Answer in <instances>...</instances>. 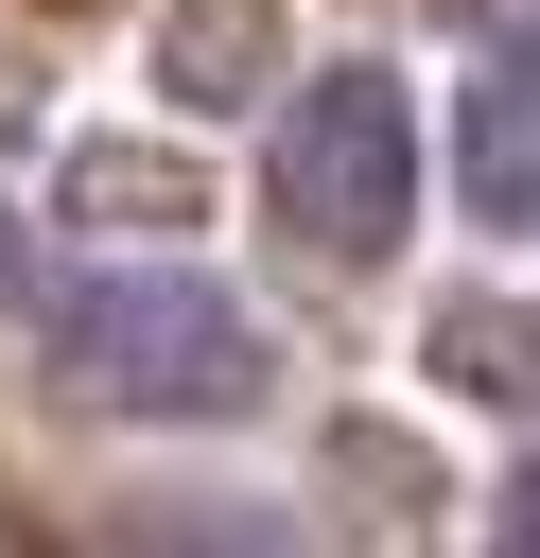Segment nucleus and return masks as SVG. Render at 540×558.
I'll use <instances>...</instances> for the list:
<instances>
[{"label": "nucleus", "mask_w": 540, "mask_h": 558, "mask_svg": "<svg viewBox=\"0 0 540 558\" xmlns=\"http://www.w3.org/2000/svg\"><path fill=\"white\" fill-rule=\"evenodd\" d=\"M52 401L87 418H261L279 401V349L226 279L192 262H105L52 296Z\"/></svg>", "instance_id": "1"}, {"label": "nucleus", "mask_w": 540, "mask_h": 558, "mask_svg": "<svg viewBox=\"0 0 540 558\" xmlns=\"http://www.w3.org/2000/svg\"><path fill=\"white\" fill-rule=\"evenodd\" d=\"M261 209L296 262H401L418 227V105L383 70H314L279 105V157H261Z\"/></svg>", "instance_id": "2"}, {"label": "nucleus", "mask_w": 540, "mask_h": 558, "mask_svg": "<svg viewBox=\"0 0 540 558\" xmlns=\"http://www.w3.org/2000/svg\"><path fill=\"white\" fill-rule=\"evenodd\" d=\"M453 192H470V227L540 244V35L470 70V105H453Z\"/></svg>", "instance_id": "3"}, {"label": "nucleus", "mask_w": 540, "mask_h": 558, "mask_svg": "<svg viewBox=\"0 0 540 558\" xmlns=\"http://www.w3.org/2000/svg\"><path fill=\"white\" fill-rule=\"evenodd\" d=\"M261 35H279V0H174V17H157V87H174V105H226V87H261V70H279Z\"/></svg>", "instance_id": "4"}, {"label": "nucleus", "mask_w": 540, "mask_h": 558, "mask_svg": "<svg viewBox=\"0 0 540 558\" xmlns=\"http://www.w3.org/2000/svg\"><path fill=\"white\" fill-rule=\"evenodd\" d=\"M505 558H540V453L505 471Z\"/></svg>", "instance_id": "5"}]
</instances>
